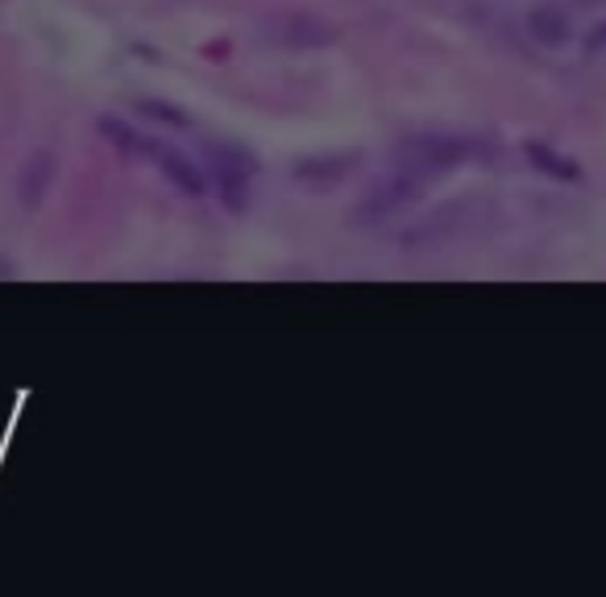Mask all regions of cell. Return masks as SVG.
<instances>
[{"mask_svg":"<svg viewBox=\"0 0 606 597\" xmlns=\"http://www.w3.org/2000/svg\"><path fill=\"white\" fill-rule=\"evenodd\" d=\"M400 166L403 171H424V174H436V171H448L457 166L462 158H469V145L462 138H445V133H420V138H407L400 142Z\"/></svg>","mask_w":606,"mask_h":597,"instance_id":"obj_1","label":"cell"},{"mask_svg":"<svg viewBox=\"0 0 606 597\" xmlns=\"http://www.w3.org/2000/svg\"><path fill=\"white\" fill-rule=\"evenodd\" d=\"M420 195V179H412V171H395L391 179H383L378 188L370 191L366 200L357 204V212H353V224H378L386 221L391 212H400V208H407Z\"/></svg>","mask_w":606,"mask_h":597,"instance_id":"obj_2","label":"cell"},{"mask_svg":"<svg viewBox=\"0 0 606 597\" xmlns=\"http://www.w3.org/2000/svg\"><path fill=\"white\" fill-rule=\"evenodd\" d=\"M212 174H216V183H221V191L229 195V204L241 208V195H245V179L254 174V158L241 154V150H233V145H216L212 150Z\"/></svg>","mask_w":606,"mask_h":597,"instance_id":"obj_3","label":"cell"},{"mask_svg":"<svg viewBox=\"0 0 606 597\" xmlns=\"http://www.w3.org/2000/svg\"><path fill=\"white\" fill-rule=\"evenodd\" d=\"M274 42H283V47H324V42H333V30L320 26L316 17L307 13H283L274 21Z\"/></svg>","mask_w":606,"mask_h":597,"instance_id":"obj_4","label":"cell"},{"mask_svg":"<svg viewBox=\"0 0 606 597\" xmlns=\"http://www.w3.org/2000/svg\"><path fill=\"white\" fill-rule=\"evenodd\" d=\"M50 179H54V158L33 154L30 162H26V171H21V183H17V191H21V204H26V208L42 204Z\"/></svg>","mask_w":606,"mask_h":597,"instance_id":"obj_5","label":"cell"},{"mask_svg":"<svg viewBox=\"0 0 606 597\" xmlns=\"http://www.w3.org/2000/svg\"><path fill=\"white\" fill-rule=\"evenodd\" d=\"M527 30L536 33L541 42H548V47H560V42H569V33H574V26H569V17H565V9H553V4H544V9H536V13H532V21H527Z\"/></svg>","mask_w":606,"mask_h":597,"instance_id":"obj_6","label":"cell"},{"mask_svg":"<svg viewBox=\"0 0 606 597\" xmlns=\"http://www.w3.org/2000/svg\"><path fill=\"white\" fill-rule=\"evenodd\" d=\"M159 158H162V166H166V174H171L188 195H204V179H200V171H195L188 158L166 154V150H159Z\"/></svg>","mask_w":606,"mask_h":597,"instance_id":"obj_7","label":"cell"},{"mask_svg":"<svg viewBox=\"0 0 606 597\" xmlns=\"http://www.w3.org/2000/svg\"><path fill=\"white\" fill-rule=\"evenodd\" d=\"M100 129H104V138H109V142H117L121 150H129V154H159V145L145 142V138H138V133H133L129 125H121V121H109V117H104Z\"/></svg>","mask_w":606,"mask_h":597,"instance_id":"obj_8","label":"cell"},{"mask_svg":"<svg viewBox=\"0 0 606 597\" xmlns=\"http://www.w3.org/2000/svg\"><path fill=\"white\" fill-rule=\"evenodd\" d=\"M527 158L541 166V171L557 174V179H577V162H569V158H557L553 150H541V145H527Z\"/></svg>","mask_w":606,"mask_h":597,"instance_id":"obj_9","label":"cell"},{"mask_svg":"<svg viewBox=\"0 0 606 597\" xmlns=\"http://www.w3.org/2000/svg\"><path fill=\"white\" fill-rule=\"evenodd\" d=\"M142 112L145 117H154V121H166V125H188V117L179 109H166L159 100H142Z\"/></svg>","mask_w":606,"mask_h":597,"instance_id":"obj_10","label":"cell"},{"mask_svg":"<svg viewBox=\"0 0 606 597\" xmlns=\"http://www.w3.org/2000/svg\"><path fill=\"white\" fill-rule=\"evenodd\" d=\"M603 42H606V26H598V33H594V42H590V47H603Z\"/></svg>","mask_w":606,"mask_h":597,"instance_id":"obj_11","label":"cell"}]
</instances>
